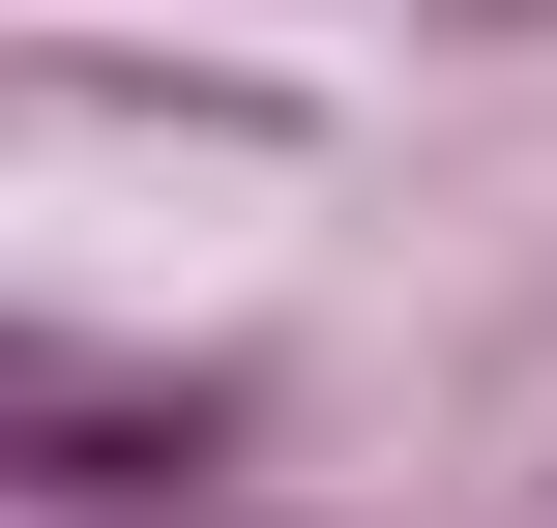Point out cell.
Listing matches in <instances>:
<instances>
[{
  "label": "cell",
  "instance_id": "cell-1",
  "mask_svg": "<svg viewBox=\"0 0 557 528\" xmlns=\"http://www.w3.org/2000/svg\"><path fill=\"white\" fill-rule=\"evenodd\" d=\"M0 412H59V353H0Z\"/></svg>",
  "mask_w": 557,
  "mask_h": 528
}]
</instances>
